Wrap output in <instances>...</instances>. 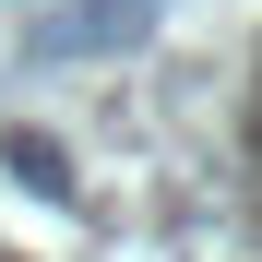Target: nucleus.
Returning a JSON list of instances; mask_svg holds the SVG:
<instances>
[{
    "mask_svg": "<svg viewBox=\"0 0 262 262\" xmlns=\"http://www.w3.org/2000/svg\"><path fill=\"white\" fill-rule=\"evenodd\" d=\"M12 167H24L36 191H72V179H60V143H36V131H12Z\"/></svg>",
    "mask_w": 262,
    "mask_h": 262,
    "instance_id": "2",
    "label": "nucleus"
},
{
    "mask_svg": "<svg viewBox=\"0 0 262 262\" xmlns=\"http://www.w3.org/2000/svg\"><path fill=\"white\" fill-rule=\"evenodd\" d=\"M155 24V0H72L24 36V60H83V48H131V36Z\"/></svg>",
    "mask_w": 262,
    "mask_h": 262,
    "instance_id": "1",
    "label": "nucleus"
}]
</instances>
